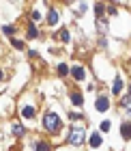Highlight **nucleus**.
Returning a JSON list of instances; mask_svg holds the SVG:
<instances>
[{
    "mask_svg": "<svg viewBox=\"0 0 131 151\" xmlns=\"http://www.w3.org/2000/svg\"><path fill=\"white\" fill-rule=\"evenodd\" d=\"M60 119H58V114H54V112H47L43 116V127L47 129V132H52V134H56L58 129H60Z\"/></svg>",
    "mask_w": 131,
    "mask_h": 151,
    "instance_id": "f257e3e1",
    "label": "nucleus"
},
{
    "mask_svg": "<svg viewBox=\"0 0 131 151\" xmlns=\"http://www.w3.org/2000/svg\"><path fill=\"white\" fill-rule=\"evenodd\" d=\"M95 11H97V15L101 17V13H103V6H101V4H97V6H95Z\"/></svg>",
    "mask_w": 131,
    "mask_h": 151,
    "instance_id": "aec40b11",
    "label": "nucleus"
},
{
    "mask_svg": "<svg viewBox=\"0 0 131 151\" xmlns=\"http://www.w3.org/2000/svg\"><path fill=\"white\" fill-rule=\"evenodd\" d=\"M60 39H63V41H69V32H67V30H60Z\"/></svg>",
    "mask_w": 131,
    "mask_h": 151,
    "instance_id": "f3484780",
    "label": "nucleus"
},
{
    "mask_svg": "<svg viewBox=\"0 0 131 151\" xmlns=\"http://www.w3.org/2000/svg\"><path fill=\"white\" fill-rule=\"evenodd\" d=\"M0 80H2V71H0Z\"/></svg>",
    "mask_w": 131,
    "mask_h": 151,
    "instance_id": "412c9836",
    "label": "nucleus"
},
{
    "mask_svg": "<svg viewBox=\"0 0 131 151\" xmlns=\"http://www.w3.org/2000/svg\"><path fill=\"white\" fill-rule=\"evenodd\" d=\"M58 73L65 76V73H67V65H58Z\"/></svg>",
    "mask_w": 131,
    "mask_h": 151,
    "instance_id": "dca6fc26",
    "label": "nucleus"
},
{
    "mask_svg": "<svg viewBox=\"0 0 131 151\" xmlns=\"http://www.w3.org/2000/svg\"><path fill=\"white\" fill-rule=\"evenodd\" d=\"M37 151H50V145L47 142H37Z\"/></svg>",
    "mask_w": 131,
    "mask_h": 151,
    "instance_id": "f8f14e48",
    "label": "nucleus"
},
{
    "mask_svg": "<svg viewBox=\"0 0 131 151\" xmlns=\"http://www.w3.org/2000/svg\"><path fill=\"white\" fill-rule=\"evenodd\" d=\"M22 114L26 116V119H32V116H34V108H32V106H26V108H22Z\"/></svg>",
    "mask_w": 131,
    "mask_h": 151,
    "instance_id": "423d86ee",
    "label": "nucleus"
},
{
    "mask_svg": "<svg viewBox=\"0 0 131 151\" xmlns=\"http://www.w3.org/2000/svg\"><path fill=\"white\" fill-rule=\"evenodd\" d=\"M32 19H34V22H37V19H41V13H39V11H32Z\"/></svg>",
    "mask_w": 131,
    "mask_h": 151,
    "instance_id": "6ab92c4d",
    "label": "nucleus"
},
{
    "mask_svg": "<svg viewBox=\"0 0 131 151\" xmlns=\"http://www.w3.org/2000/svg\"><path fill=\"white\" fill-rule=\"evenodd\" d=\"M82 140H84V129H82V127H75V129H71L69 142H73V145H82Z\"/></svg>",
    "mask_w": 131,
    "mask_h": 151,
    "instance_id": "f03ea898",
    "label": "nucleus"
},
{
    "mask_svg": "<svg viewBox=\"0 0 131 151\" xmlns=\"http://www.w3.org/2000/svg\"><path fill=\"white\" fill-rule=\"evenodd\" d=\"M24 132H26V129H24L22 125H13V134H15V136H22Z\"/></svg>",
    "mask_w": 131,
    "mask_h": 151,
    "instance_id": "9b49d317",
    "label": "nucleus"
},
{
    "mask_svg": "<svg viewBox=\"0 0 131 151\" xmlns=\"http://www.w3.org/2000/svg\"><path fill=\"white\" fill-rule=\"evenodd\" d=\"M120 91H122V80L118 78V80H116V82H114V95H118Z\"/></svg>",
    "mask_w": 131,
    "mask_h": 151,
    "instance_id": "9d476101",
    "label": "nucleus"
},
{
    "mask_svg": "<svg viewBox=\"0 0 131 151\" xmlns=\"http://www.w3.org/2000/svg\"><path fill=\"white\" fill-rule=\"evenodd\" d=\"M108 129H110V121H103L101 123V132H108Z\"/></svg>",
    "mask_w": 131,
    "mask_h": 151,
    "instance_id": "2eb2a0df",
    "label": "nucleus"
},
{
    "mask_svg": "<svg viewBox=\"0 0 131 151\" xmlns=\"http://www.w3.org/2000/svg\"><path fill=\"white\" fill-rule=\"evenodd\" d=\"M90 145H93V147H99V145H101V136H99L97 132H93V136H90Z\"/></svg>",
    "mask_w": 131,
    "mask_h": 151,
    "instance_id": "0eeeda50",
    "label": "nucleus"
},
{
    "mask_svg": "<svg viewBox=\"0 0 131 151\" xmlns=\"http://www.w3.org/2000/svg\"><path fill=\"white\" fill-rule=\"evenodd\" d=\"M71 99H73V104H75V106H82V101H84L80 93H73V95H71Z\"/></svg>",
    "mask_w": 131,
    "mask_h": 151,
    "instance_id": "1a4fd4ad",
    "label": "nucleus"
},
{
    "mask_svg": "<svg viewBox=\"0 0 131 151\" xmlns=\"http://www.w3.org/2000/svg\"><path fill=\"white\" fill-rule=\"evenodd\" d=\"M47 22H50V24H56V22H58V11H50V15H47Z\"/></svg>",
    "mask_w": 131,
    "mask_h": 151,
    "instance_id": "6e6552de",
    "label": "nucleus"
},
{
    "mask_svg": "<svg viewBox=\"0 0 131 151\" xmlns=\"http://www.w3.org/2000/svg\"><path fill=\"white\" fill-rule=\"evenodd\" d=\"M110 108V97H105V95H101V97L97 99V110L99 112H105Z\"/></svg>",
    "mask_w": 131,
    "mask_h": 151,
    "instance_id": "7ed1b4c3",
    "label": "nucleus"
},
{
    "mask_svg": "<svg viewBox=\"0 0 131 151\" xmlns=\"http://www.w3.org/2000/svg\"><path fill=\"white\" fill-rule=\"evenodd\" d=\"M71 73H73V78L84 80V69H82V67H73V69H71Z\"/></svg>",
    "mask_w": 131,
    "mask_h": 151,
    "instance_id": "39448f33",
    "label": "nucleus"
},
{
    "mask_svg": "<svg viewBox=\"0 0 131 151\" xmlns=\"http://www.w3.org/2000/svg\"><path fill=\"white\" fill-rule=\"evenodd\" d=\"M4 35H13V32H15V26H4Z\"/></svg>",
    "mask_w": 131,
    "mask_h": 151,
    "instance_id": "4468645a",
    "label": "nucleus"
},
{
    "mask_svg": "<svg viewBox=\"0 0 131 151\" xmlns=\"http://www.w3.org/2000/svg\"><path fill=\"white\" fill-rule=\"evenodd\" d=\"M120 134H122V138H131V123H122Z\"/></svg>",
    "mask_w": 131,
    "mask_h": 151,
    "instance_id": "20e7f679",
    "label": "nucleus"
},
{
    "mask_svg": "<svg viewBox=\"0 0 131 151\" xmlns=\"http://www.w3.org/2000/svg\"><path fill=\"white\" fill-rule=\"evenodd\" d=\"M13 45H15L17 50H22V47H24V43H22V41H17V39H13Z\"/></svg>",
    "mask_w": 131,
    "mask_h": 151,
    "instance_id": "a211bd4d",
    "label": "nucleus"
},
{
    "mask_svg": "<svg viewBox=\"0 0 131 151\" xmlns=\"http://www.w3.org/2000/svg\"><path fill=\"white\" fill-rule=\"evenodd\" d=\"M37 35H39V32H37V28H34V26H28V37H30V39H34Z\"/></svg>",
    "mask_w": 131,
    "mask_h": 151,
    "instance_id": "ddd939ff",
    "label": "nucleus"
}]
</instances>
